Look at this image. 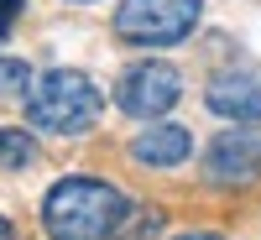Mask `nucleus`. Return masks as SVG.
<instances>
[{
  "instance_id": "1",
  "label": "nucleus",
  "mask_w": 261,
  "mask_h": 240,
  "mask_svg": "<svg viewBox=\"0 0 261 240\" xmlns=\"http://www.w3.org/2000/svg\"><path fill=\"white\" fill-rule=\"evenodd\" d=\"M125 214H130L125 193L99 178H63L42 199V225L53 240H110L120 235Z\"/></svg>"
},
{
  "instance_id": "2",
  "label": "nucleus",
  "mask_w": 261,
  "mask_h": 240,
  "mask_svg": "<svg viewBox=\"0 0 261 240\" xmlns=\"http://www.w3.org/2000/svg\"><path fill=\"white\" fill-rule=\"evenodd\" d=\"M99 120V89L79 68H53L27 89V125L47 136H84Z\"/></svg>"
},
{
  "instance_id": "3",
  "label": "nucleus",
  "mask_w": 261,
  "mask_h": 240,
  "mask_svg": "<svg viewBox=\"0 0 261 240\" xmlns=\"http://www.w3.org/2000/svg\"><path fill=\"white\" fill-rule=\"evenodd\" d=\"M204 0H120L115 6V37L130 47H172L199 26Z\"/></svg>"
},
{
  "instance_id": "4",
  "label": "nucleus",
  "mask_w": 261,
  "mask_h": 240,
  "mask_svg": "<svg viewBox=\"0 0 261 240\" xmlns=\"http://www.w3.org/2000/svg\"><path fill=\"white\" fill-rule=\"evenodd\" d=\"M178 99H183V73L172 68V63H157V58L130 63L120 73V84H115V104L125 115H136V120H157Z\"/></svg>"
},
{
  "instance_id": "5",
  "label": "nucleus",
  "mask_w": 261,
  "mask_h": 240,
  "mask_svg": "<svg viewBox=\"0 0 261 240\" xmlns=\"http://www.w3.org/2000/svg\"><path fill=\"white\" fill-rule=\"evenodd\" d=\"M204 172L220 188H251L261 178V130H251V125L220 130L204 146Z\"/></svg>"
},
{
  "instance_id": "6",
  "label": "nucleus",
  "mask_w": 261,
  "mask_h": 240,
  "mask_svg": "<svg viewBox=\"0 0 261 240\" xmlns=\"http://www.w3.org/2000/svg\"><path fill=\"white\" fill-rule=\"evenodd\" d=\"M204 104L214 115L235 120V125H256L261 120V78H251V73H220L204 89Z\"/></svg>"
},
{
  "instance_id": "7",
  "label": "nucleus",
  "mask_w": 261,
  "mask_h": 240,
  "mask_svg": "<svg viewBox=\"0 0 261 240\" xmlns=\"http://www.w3.org/2000/svg\"><path fill=\"white\" fill-rule=\"evenodd\" d=\"M188 151H193V136H188V125H151L136 136V146H130V157H136L141 167H178L188 162Z\"/></svg>"
},
{
  "instance_id": "8",
  "label": "nucleus",
  "mask_w": 261,
  "mask_h": 240,
  "mask_svg": "<svg viewBox=\"0 0 261 240\" xmlns=\"http://www.w3.org/2000/svg\"><path fill=\"white\" fill-rule=\"evenodd\" d=\"M32 162H37V141H32V130L6 125V130H0V172H21V167H32Z\"/></svg>"
},
{
  "instance_id": "9",
  "label": "nucleus",
  "mask_w": 261,
  "mask_h": 240,
  "mask_svg": "<svg viewBox=\"0 0 261 240\" xmlns=\"http://www.w3.org/2000/svg\"><path fill=\"white\" fill-rule=\"evenodd\" d=\"M32 84H37V78H32V68H27L21 58H0V99H21Z\"/></svg>"
},
{
  "instance_id": "10",
  "label": "nucleus",
  "mask_w": 261,
  "mask_h": 240,
  "mask_svg": "<svg viewBox=\"0 0 261 240\" xmlns=\"http://www.w3.org/2000/svg\"><path fill=\"white\" fill-rule=\"evenodd\" d=\"M162 220H167V214H157V209H130L120 220V240H151L162 230Z\"/></svg>"
},
{
  "instance_id": "11",
  "label": "nucleus",
  "mask_w": 261,
  "mask_h": 240,
  "mask_svg": "<svg viewBox=\"0 0 261 240\" xmlns=\"http://www.w3.org/2000/svg\"><path fill=\"white\" fill-rule=\"evenodd\" d=\"M21 6H27V0H0V32H6V26H11V16H16Z\"/></svg>"
},
{
  "instance_id": "12",
  "label": "nucleus",
  "mask_w": 261,
  "mask_h": 240,
  "mask_svg": "<svg viewBox=\"0 0 261 240\" xmlns=\"http://www.w3.org/2000/svg\"><path fill=\"white\" fill-rule=\"evenodd\" d=\"M0 240H16V235H11V220H0Z\"/></svg>"
},
{
  "instance_id": "13",
  "label": "nucleus",
  "mask_w": 261,
  "mask_h": 240,
  "mask_svg": "<svg viewBox=\"0 0 261 240\" xmlns=\"http://www.w3.org/2000/svg\"><path fill=\"white\" fill-rule=\"evenodd\" d=\"M178 240H225V235H178Z\"/></svg>"
}]
</instances>
